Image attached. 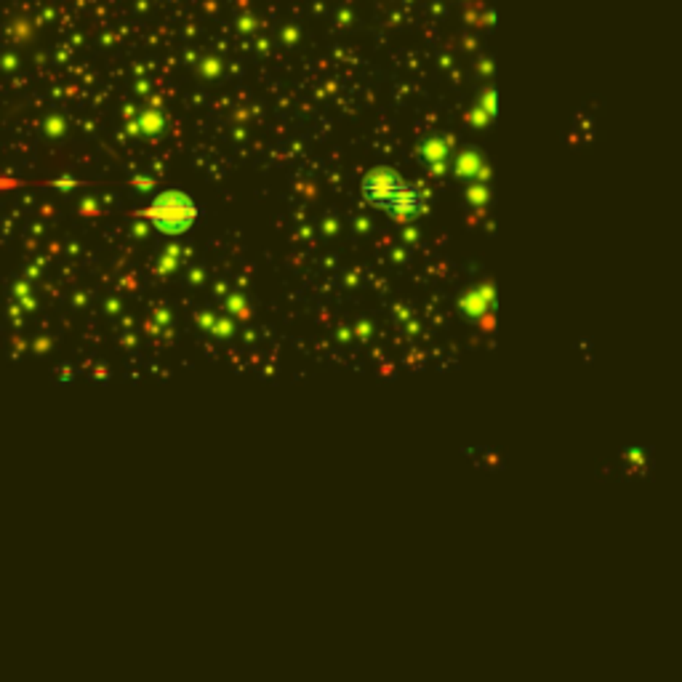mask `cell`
<instances>
[{
  "label": "cell",
  "mask_w": 682,
  "mask_h": 682,
  "mask_svg": "<svg viewBox=\"0 0 682 682\" xmlns=\"http://www.w3.org/2000/svg\"><path fill=\"white\" fill-rule=\"evenodd\" d=\"M493 296L491 285H485L483 291H472V293H467L464 299H461V306H464V312L467 315H472V318H480V315H485L488 312V299Z\"/></svg>",
  "instance_id": "6"
},
{
  "label": "cell",
  "mask_w": 682,
  "mask_h": 682,
  "mask_svg": "<svg viewBox=\"0 0 682 682\" xmlns=\"http://www.w3.org/2000/svg\"><path fill=\"white\" fill-rule=\"evenodd\" d=\"M427 200H424V195H421V190L418 187H413V184H402L398 192H395V197L384 206V208L389 211L398 222H411L413 216H418V213H424V206Z\"/></svg>",
  "instance_id": "3"
},
{
  "label": "cell",
  "mask_w": 682,
  "mask_h": 682,
  "mask_svg": "<svg viewBox=\"0 0 682 682\" xmlns=\"http://www.w3.org/2000/svg\"><path fill=\"white\" fill-rule=\"evenodd\" d=\"M448 147H451V142H445L442 136H432V139H427L424 144H421V157L427 160V163H432L435 170L445 168V157H448Z\"/></svg>",
  "instance_id": "4"
},
{
  "label": "cell",
  "mask_w": 682,
  "mask_h": 682,
  "mask_svg": "<svg viewBox=\"0 0 682 682\" xmlns=\"http://www.w3.org/2000/svg\"><path fill=\"white\" fill-rule=\"evenodd\" d=\"M144 216L150 219V224L157 232H166V235H182L192 227L197 208L192 203V197H187L184 192H163L155 197L150 208L144 211Z\"/></svg>",
  "instance_id": "1"
},
{
  "label": "cell",
  "mask_w": 682,
  "mask_h": 682,
  "mask_svg": "<svg viewBox=\"0 0 682 682\" xmlns=\"http://www.w3.org/2000/svg\"><path fill=\"white\" fill-rule=\"evenodd\" d=\"M488 197H491V195H488V190H485V184H474V187L467 190V200L474 203V206H485V203H488Z\"/></svg>",
  "instance_id": "8"
},
{
  "label": "cell",
  "mask_w": 682,
  "mask_h": 682,
  "mask_svg": "<svg viewBox=\"0 0 682 682\" xmlns=\"http://www.w3.org/2000/svg\"><path fill=\"white\" fill-rule=\"evenodd\" d=\"M216 328H219V331H216L219 336H227V333H229V322H219Z\"/></svg>",
  "instance_id": "11"
},
{
  "label": "cell",
  "mask_w": 682,
  "mask_h": 682,
  "mask_svg": "<svg viewBox=\"0 0 682 682\" xmlns=\"http://www.w3.org/2000/svg\"><path fill=\"white\" fill-rule=\"evenodd\" d=\"M48 133H51V136H59V133H61V123H59V120H51V123H48Z\"/></svg>",
  "instance_id": "10"
},
{
  "label": "cell",
  "mask_w": 682,
  "mask_h": 682,
  "mask_svg": "<svg viewBox=\"0 0 682 682\" xmlns=\"http://www.w3.org/2000/svg\"><path fill=\"white\" fill-rule=\"evenodd\" d=\"M402 184H405V182H402L392 168H373L365 179H362V197H365L371 206L384 208V206L395 197V192H398Z\"/></svg>",
  "instance_id": "2"
},
{
  "label": "cell",
  "mask_w": 682,
  "mask_h": 682,
  "mask_svg": "<svg viewBox=\"0 0 682 682\" xmlns=\"http://www.w3.org/2000/svg\"><path fill=\"white\" fill-rule=\"evenodd\" d=\"M142 128H144V133L155 136V133L163 128V117H160V113H157V110H147V113L142 115Z\"/></svg>",
  "instance_id": "7"
},
{
  "label": "cell",
  "mask_w": 682,
  "mask_h": 682,
  "mask_svg": "<svg viewBox=\"0 0 682 682\" xmlns=\"http://www.w3.org/2000/svg\"><path fill=\"white\" fill-rule=\"evenodd\" d=\"M483 155L480 152H474V150H464L458 157H456V166H454V170H456V176L458 179H477L480 176V170H483Z\"/></svg>",
  "instance_id": "5"
},
{
  "label": "cell",
  "mask_w": 682,
  "mask_h": 682,
  "mask_svg": "<svg viewBox=\"0 0 682 682\" xmlns=\"http://www.w3.org/2000/svg\"><path fill=\"white\" fill-rule=\"evenodd\" d=\"M485 110H488V115H491V117L496 115V94H493V91H491V94H485Z\"/></svg>",
  "instance_id": "9"
}]
</instances>
